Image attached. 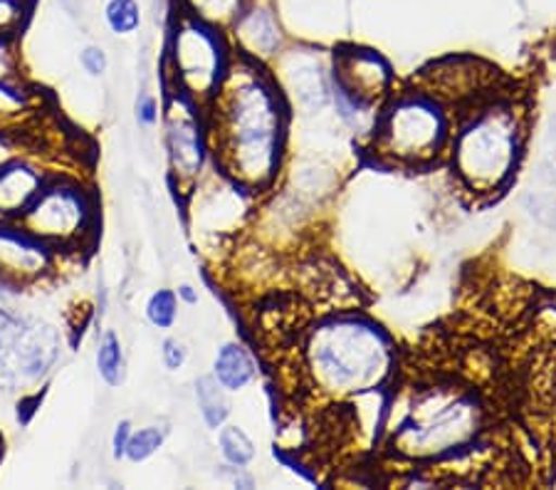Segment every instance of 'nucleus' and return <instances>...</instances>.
Listing matches in <instances>:
<instances>
[{"label":"nucleus","mask_w":556,"mask_h":490,"mask_svg":"<svg viewBox=\"0 0 556 490\" xmlns=\"http://www.w3.org/2000/svg\"><path fill=\"white\" fill-rule=\"evenodd\" d=\"M186 360H188V350H186L184 342H178V340H166L164 342V364H166V369L178 372L186 364Z\"/></svg>","instance_id":"25"},{"label":"nucleus","mask_w":556,"mask_h":490,"mask_svg":"<svg viewBox=\"0 0 556 490\" xmlns=\"http://www.w3.org/2000/svg\"><path fill=\"white\" fill-rule=\"evenodd\" d=\"M215 97V154L248 189L275 178L282 147V110L270 83L253 62L226 70Z\"/></svg>","instance_id":"1"},{"label":"nucleus","mask_w":556,"mask_h":490,"mask_svg":"<svg viewBox=\"0 0 556 490\" xmlns=\"http://www.w3.org/2000/svg\"><path fill=\"white\" fill-rule=\"evenodd\" d=\"M304 356L317 387L339 397L379 387L393 362L386 335L362 317H337L319 325L309 335Z\"/></svg>","instance_id":"2"},{"label":"nucleus","mask_w":556,"mask_h":490,"mask_svg":"<svg viewBox=\"0 0 556 490\" xmlns=\"http://www.w3.org/2000/svg\"><path fill=\"white\" fill-rule=\"evenodd\" d=\"M137 120L143 124V127H151V124H156V120H159V104H156L154 97H149V95L139 97V102H137Z\"/></svg>","instance_id":"26"},{"label":"nucleus","mask_w":556,"mask_h":490,"mask_svg":"<svg viewBox=\"0 0 556 490\" xmlns=\"http://www.w3.org/2000/svg\"><path fill=\"white\" fill-rule=\"evenodd\" d=\"M213 377L220 381L228 391H238L245 389L250 381L255 379V360L250 356L243 344L238 342H226L215 354V364H213Z\"/></svg>","instance_id":"14"},{"label":"nucleus","mask_w":556,"mask_h":490,"mask_svg":"<svg viewBox=\"0 0 556 490\" xmlns=\"http://www.w3.org/2000/svg\"><path fill=\"white\" fill-rule=\"evenodd\" d=\"M164 439H166V431L161 429V426H147V429L131 434V439L127 443V453H124V456L134 463L147 461L149 456H154L161 445H164Z\"/></svg>","instance_id":"21"},{"label":"nucleus","mask_w":556,"mask_h":490,"mask_svg":"<svg viewBox=\"0 0 556 490\" xmlns=\"http://www.w3.org/2000/svg\"><path fill=\"white\" fill-rule=\"evenodd\" d=\"M97 369L110 387H119L124 381V350L116 332H104L100 347H97Z\"/></svg>","instance_id":"18"},{"label":"nucleus","mask_w":556,"mask_h":490,"mask_svg":"<svg viewBox=\"0 0 556 490\" xmlns=\"http://www.w3.org/2000/svg\"><path fill=\"white\" fill-rule=\"evenodd\" d=\"M28 15L30 5L25 0H0V40L21 33Z\"/></svg>","instance_id":"23"},{"label":"nucleus","mask_w":556,"mask_h":490,"mask_svg":"<svg viewBox=\"0 0 556 490\" xmlns=\"http://www.w3.org/2000/svg\"><path fill=\"white\" fill-rule=\"evenodd\" d=\"M166 141L168 154H172L174 174L181 181H193L203 168V134L199 127V120L191 106L184 100L172 104L166 117Z\"/></svg>","instance_id":"10"},{"label":"nucleus","mask_w":556,"mask_h":490,"mask_svg":"<svg viewBox=\"0 0 556 490\" xmlns=\"http://www.w3.org/2000/svg\"><path fill=\"white\" fill-rule=\"evenodd\" d=\"M79 62H83L85 73L92 75V77H100L106 73V67H110V60H106V52L102 48H97V45H89V48L83 50V55H79Z\"/></svg>","instance_id":"24"},{"label":"nucleus","mask_w":556,"mask_h":490,"mask_svg":"<svg viewBox=\"0 0 556 490\" xmlns=\"http://www.w3.org/2000/svg\"><path fill=\"white\" fill-rule=\"evenodd\" d=\"M519 154V122L505 104H490L457 131L453 162L472 191H497L513 176Z\"/></svg>","instance_id":"4"},{"label":"nucleus","mask_w":556,"mask_h":490,"mask_svg":"<svg viewBox=\"0 0 556 490\" xmlns=\"http://www.w3.org/2000/svg\"><path fill=\"white\" fill-rule=\"evenodd\" d=\"M376 147L383 156L401 164L430 162L445 139V120L441 110L424 97H406L383 114Z\"/></svg>","instance_id":"6"},{"label":"nucleus","mask_w":556,"mask_h":490,"mask_svg":"<svg viewBox=\"0 0 556 490\" xmlns=\"http://www.w3.org/2000/svg\"><path fill=\"white\" fill-rule=\"evenodd\" d=\"M48 267L45 243L25 230L0 228V280L25 282L38 278Z\"/></svg>","instance_id":"12"},{"label":"nucleus","mask_w":556,"mask_h":490,"mask_svg":"<svg viewBox=\"0 0 556 490\" xmlns=\"http://www.w3.org/2000/svg\"><path fill=\"white\" fill-rule=\"evenodd\" d=\"M5 154H8V151H5V147H3V141H0V164H5V162H3Z\"/></svg>","instance_id":"29"},{"label":"nucleus","mask_w":556,"mask_h":490,"mask_svg":"<svg viewBox=\"0 0 556 490\" xmlns=\"http://www.w3.org/2000/svg\"><path fill=\"white\" fill-rule=\"evenodd\" d=\"M195 399H199L201 416L208 429H220L230 414L226 387L215 377H201L195 381Z\"/></svg>","instance_id":"16"},{"label":"nucleus","mask_w":556,"mask_h":490,"mask_svg":"<svg viewBox=\"0 0 556 490\" xmlns=\"http://www.w3.org/2000/svg\"><path fill=\"white\" fill-rule=\"evenodd\" d=\"M230 28L238 48L250 60H270L282 48V28L270 5L250 3Z\"/></svg>","instance_id":"11"},{"label":"nucleus","mask_w":556,"mask_h":490,"mask_svg":"<svg viewBox=\"0 0 556 490\" xmlns=\"http://www.w3.org/2000/svg\"><path fill=\"white\" fill-rule=\"evenodd\" d=\"M480 424V401L470 391L455 387L428 389L396 426L391 445L406 458H438L475 441Z\"/></svg>","instance_id":"3"},{"label":"nucleus","mask_w":556,"mask_h":490,"mask_svg":"<svg viewBox=\"0 0 556 490\" xmlns=\"http://www.w3.org/2000/svg\"><path fill=\"white\" fill-rule=\"evenodd\" d=\"M186 11L201 17V21L215 25V28H226L240 17V13L253 3V0H184Z\"/></svg>","instance_id":"17"},{"label":"nucleus","mask_w":556,"mask_h":490,"mask_svg":"<svg viewBox=\"0 0 556 490\" xmlns=\"http://www.w3.org/2000/svg\"><path fill=\"white\" fill-rule=\"evenodd\" d=\"M104 23L114 35H131L141 28V8L137 0H110L104 5Z\"/></svg>","instance_id":"19"},{"label":"nucleus","mask_w":556,"mask_h":490,"mask_svg":"<svg viewBox=\"0 0 556 490\" xmlns=\"http://www.w3.org/2000/svg\"><path fill=\"white\" fill-rule=\"evenodd\" d=\"M21 230L40 243H75L92 221V203L87 193L70 184L42 186L33 203L23 213H17Z\"/></svg>","instance_id":"8"},{"label":"nucleus","mask_w":556,"mask_h":490,"mask_svg":"<svg viewBox=\"0 0 556 490\" xmlns=\"http://www.w3.org/2000/svg\"><path fill=\"white\" fill-rule=\"evenodd\" d=\"M42 191V176L33 166L0 164V213H23Z\"/></svg>","instance_id":"13"},{"label":"nucleus","mask_w":556,"mask_h":490,"mask_svg":"<svg viewBox=\"0 0 556 490\" xmlns=\"http://www.w3.org/2000/svg\"><path fill=\"white\" fill-rule=\"evenodd\" d=\"M218 443H220L223 458H226L230 466L243 468L255 458L253 441H250L248 434L243 429H238V426H226L218 436Z\"/></svg>","instance_id":"20"},{"label":"nucleus","mask_w":556,"mask_h":490,"mask_svg":"<svg viewBox=\"0 0 556 490\" xmlns=\"http://www.w3.org/2000/svg\"><path fill=\"white\" fill-rule=\"evenodd\" d=\"M149 323L159 329H168L176 323V292L156 290L147 302Z\"/></svg>","instance_id":"22"},{"label":"nucleus","mask_w":556,"mask_h":490,"mask_svg":"<svg viewBox=\"0 0 556 490\" xmlns=\"http://www.w3.org/2000/svg\"><path fill=\"white\" fill-rule=\"evenodd\" d=\"M290 73V87H292V95L298 97V102L309 106V110H314V106H325L327 97H329V89H327V83L325 77H321V67L319 62H314L309 58H294L292 60V67L287 70Z\"/></svg>","instance_id":"15"},{"label":"nucleus","mask_w":556,"mask_h":490,"mask_svg":"<svg viewBox=\"0 0 556 490\" xmlns=\"http://www.w3.org/2000/svg\"><path fill=\"white\" fill-rule=\"evenodd\" d=\"M337 87L344 100L354 106H369L389 87V65L371 50H352L337 55Z\"/></svg>","instance_id":"9"},{"label":"nucleus","mask_w":556,"mask_h":490,"mask_svg":"<svg viewBox=\"0 0 556 490\" xmlns=\"http://www.w3.org/2000/svg\"><path fill=\"white\" fill-rule=\"evenodd\" d=\"M178 298L188 302V305H195V302H199V292H195L191 285H181V288H178Z\"/></svg>","instance_id":"28"},{"label":"nucleus","mask_w":556,"mask_h":490,"mask_svg":"<svg viewBox=\"0 0 556 490\" xmlns=\"http://www.w3.org/2000/svg\"><path fill=\"white\" fill-rule=\"evenodd\" d=\"M174 65L186 95L208 100L226 75V48L215 25L188 13L174 33Z\"/></svg>","instance_id":"7"},{"label":"nucleus","mask_w":556,"mask_h":490,"mask_svg":"<svg viewBox=\"0 0 556 490\" xmlns=\"http://www.w3.org/2000/svg\"><path fill=\"white\" fill-rule=\"evenodd\" d=\"M131 424L129 422H119L116 424V431H114V439H112V449H114V458H124V453H127V443L131 439Z\"/></svg>","instance_id":"27"},{"label":"nucleus","mask_w":556,"mask_h":490,"mask_svg":"<svg viewBox=\"0 0 556 490\" xmlns=\"http://www.w3.org/2000/svg\"><path fill=\"white\" fill-rule=\"evenodd\" d=\"M58 356L55 327L0 307V385L8 389L33 385L52 369Z\"/></svg>","instance_id":"5"}]
</instances>
